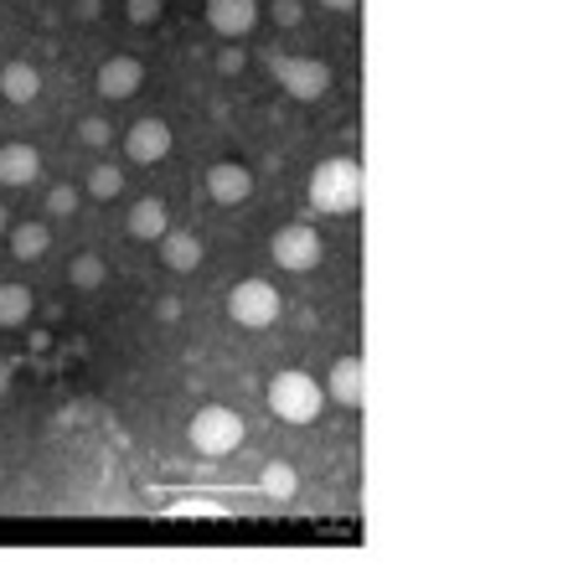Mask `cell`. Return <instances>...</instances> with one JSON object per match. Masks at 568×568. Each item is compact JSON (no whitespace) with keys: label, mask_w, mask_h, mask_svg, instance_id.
Returning <instances> with one entry per match:
<instances>
[{"label":"cell","mask_w":568,"mask_h":568,"mask_svg":"<svg viewBox=\"0 0 568 568\" xmlns=\"http://www.w3.org/2000/svg\"><path fill=\"white\" fill-rule=\"evenodd\" d=\"M311 207L326 212V217H346V212H362V202H367V171H362V161H352V155H331V161H321L311 171Z\"/></svg>","instance_id":"cell-1"},{"label":"cell","mask_w":568,"mask_h":568,"mask_svg":"<svg viewBox=\"0 0 568 568\" xmlns=\"http://www.w3.org/2000/svg\"><path fill=\"white\" fill-rule=\"evenodd\" d=\"M326 383H315L311 373H300V367H290V373H274L270 383V414L284 424H315L321 419V408H326Z\"/></svg>","instance_id":"cell-2"},{"label":"cell","mask_w":568,"mask_h":568,"mask_svg":"<svg viewBox=\"0 0 568 568\" xmlns=\"http://www.w3.org/2000/svg\"><path fill=\"white\" fill-rule=\"evenodd\" d=\"M243 414L227 404H202L192 414V424H186V439H192L196 455H207V460H223V455H233V449L243 445Z\"/></svg>","instance_id":"cell-3"},{"label":"cell","mask_w":568,"mask_h":568,"mask_svg":"<svg viewBox=\"0 0 568 568\" xmlns=\"http://www.w3.org/2000/svg\"><path fill=\"white\" fill-rule=\"evenodd\" d=\"M264 68H270L274 83H280L295 104H315V99H326V93H331V62H321V58L270 52V58H264Z\"/></svg>","instance_id":"cell-4"},{"label":"cell","mask_w":568,"mask_h":568,"mask_svg":"<svg viewBox=\"0 0 568 568\" xmlns=\"http://www.w3.org/2000/svg\"><path fill=\"white\" fill-rule=\"evenodd\" d=\"M284 311V295L270 280H239L227 290V321L243 331H270Z\"/></svg>","instance_id":"cell-5"},{"label":"cell","mask_w":568,"mask_h":568,"mask_svg":"<svg viewBox=\"0 0 568 568\" xmlns=\"http://www.w3.org/2000/svg\"><path fill=\"white\" fill-rule=\"evenodd\" d=\"M270 258L284 274H311L315 264L326 258V243H321V233H315L311 223H290L270 239Z\"/></svg>","instance_id":"cell-6"},{"label":"cell","mask_w":568,"mask_h":568,"mask_svg":"<svg viewBox=\"0 0 568 568\" xmlns=\"http://www.w3.org/2000/svg\"><path fill=\"white\" fill-rule=\"evenodd\" d=\"M93 89H99V99H114V104L135 99V93L145 89V62L130 58V52H114L109 62H99V73H93Z\"/></svg>","instance_id":"cell-7"},{"label":"cell","mask_w":568,"mask_h":568,"mask_svg":"<svg viewBox=\"0 0 568 568\" xmlns=\"http://www.w3.org/2000/svg\"><path fill=\"white\" fill-rule=\"evenodd\" d=\"M171 145H176V135H171L165 120H135L124 130V155L135 165H161L171 155Z\"/></svg>","instance_id":"cell-8"},{"label":"cell","mask_w":568,"mask_h":568,"mask_svg":"<svg viewBox=\"0 0 568 568\" xmlns=\"http://www.w3.org/2000/svg\"><path fill=\"white\" fill-rule=\"evenodd\" d=\"M202 11H207V27L223 42H243L258 27V0H207Z\"/></svg>","instance_id":"cell-9"},{"label":"cell","mask_w":568,"mask_h":568,"mask_svg":"<svg viewBox=\"0 0 568 568\" xmlns=\"http://www.w3.org/2000/svg\"><path fill=\"white\" fill-rule=\"evenodd\" d=\"M207 196L217 207H243V202L254 196V171L243 161H217L207 171Z\"/></svg>","instance_id":"cell-10"},{"label":"cell","mask_w":568,"mask_h":568,"mask_svg":"<svg viewBox=\"0 0 568 568\" xmlns=\"http://www.w3.org/2000/svg\"><path fill=\"white\" fill-rule=\"evenodd\" d=\"M326 393H331V404L362 408L367 404V362L362 357H336L331 362V373H326Z\"/></svg>","instance_id":"cell-11"},{"label":"cell","mask_w":568,"mask_h":568,"mask_svg":"<svg viewBox=\"0 0 568 568\" xmlns=\"http://www.w3.org/2000/svg\"><path fill=\"white\" fill-rule=\"evenodd\" d=\"M37 176H42V155H37V145H27V140L0 145V186H31Z\"/></svg>","instance_id":"cell-12"},{"label":"cell","mask_w":568,"mask_h":568,"mask_svg":"<svg viewBox=\"0 0 568 568\" xmlns=\"http://www.w3.org/2000/svg\"><path fill=\"white\" fill-rule=\"evenodd\" d=\"M202 258H207V248H202V239H196V233L171 227V233L161 239V264L171 274H196V270H202Z\"/></svg>","instance_id":"cell-13"},{"label":"cell","mask_w":568,"mask_h":568,"mask_svg":"<svg viewBox=\"0 0 568 568\" xmlns=\"http://www.w3.org/2000/svg\"><path fill=\"white\" fill-rule=\"evenodd\" d=\"M37 93H42V73H37L27 58H16L0 68V99H6V104H16V109L37 104Z\"/></svg>","instance_id":"cell-14"},{"label":"cell","mask_w":568,"mask_h":568,"mask_svg":"<svg viewBox=\"0 0 568 568\" xmlns=\"http://www.w3.org/2000/svg\"><path fill=\"white\" fill-rule=\"evenodd\" d=\"M130 239H140V243H161L165 233H171V212H165V202L161 196H140L135 207H130Z\"/></svg>","instance_id":"cell-15"},{"label":"cell","mask_w":568,"mask_h":568,"mask_svg":"<svg viewBox=\"0 0 568 568\" xmlns=\"http://www.w3.org/2000/svg\"><path fill=\"white\" fill-rule=\"evenodd\" d=\"M11 258H21V264H37V258L52 248V227L47 223H11Z\"/></svg>","instance_id":"cell-16"},{"label":"cell","mask_w":568,"mask_h":568,"mask_svg":"<svg viewBox=\"0 0 568 568\" xmlns=\"http://www.w3.org/2000/svg\"><path fill=\"white\" fill-rule=\"evenodd\" d=\"M258 491L270 496V501H295V491H300L295 465H290V460H270L264 470H258Z\"/></svg>","instance_id":"cell-17"},{"label":"cell","mask_w":568,"mask_h":568,"mask_svg":"<svg viewBox=\"0 0 568 568\" xmlns=\"http://www.w3.org/2000/svg\"><path fill=\"white\" fill-rule=\"evenodd\" d=\"M37 311V295L27 284H0V326H27Z\"/></svg>","instance_id":"cell-18"},{"label":"cell","mask_w":568,"mask_h":568,"mask_svg":"<svg viewBox=\"0 0 568 568\" xmlns=\"http://www.w3.org/2000/svg\"><path fill=\"white\" fill-rule=\"evenodd\" d=\"M104 280H109V258H99V254H78L68 264V284L73 290H104Z\"/></svg>","instance_id":"cell-19"},{"label":"cell","mask_w":568,"mask_h":568,"mask_svg":"<svg viewBox=\"0 0 568 568\" xmlns=\"http://www.w3.org/2000/svg\"><path fill=\"white\" fill-rule=\"evenodd\" d=\"M120 192H124V171H120V165H93V171H89V196L114 202Z\"/></svg>","instance_id":"cell-20"},{"label":"cell","mask_w":568,"mask_h":568,"mask_svg":"<svg viewBox=\"0 0 568 568\" xmlns=\"http://www.w3.org/2000/svg\"><path fill=\"white\" fill-rule=\"evenodd\" d=\"M73 212H78L73 186H52V192H47V217H73Z\"/></svg>","instance_id":"cell-21"},{"label":"cell","mask_w":568,"mask_h":568,"mask_svg":"<svg viewBox=\"0 0 568 568\" xmlns=\"http://www.w3.org/2000/svg\"><path fill=\"white\" fill-rule=\"evenodd\" d=\"M124 16H130V27H155L161 21V0H124Z\"/></svg>","instance_id":"cell-22"},{"label":"cell","mask_w":568,"mask_h":568,"mask_svg":"<svg viewBox=\"0 0 568 568\" xmlns=\"http://www.w3.org/2000/svg\"><path fill=\"white\" fill-rule=\"evenodd\" d=\"M270 16H274V27L295 31L300 21H305V6H300V0H274V6H270Z\"/></svg>","instance_id":"cell-23"},{"label":"cell","mask_w":568,"mask_h":568,"mask_svg":"<svg viewBox=\"0 0 568 568\" xmlns=\"http://www.w3.org/2000/svg\"><path fill=\"white\" fill-rule=\"evenodd\" d=\"M109 135H114V130H109L104 120H83V124H78V140H83L89 150H109Z\"/></svg>","instance_id":"cell-24"},{"label":"cell","mask_w":568,"mask_h":568,"mask_svg":"<svg viewBox=\"0 0 568 568\" xmlns=\"http://www.w3.org/2000/svg\"><path fill=\"white\" fill-rule=\"evenodd\" d=\"M243 62H248V58H243L239 47L227 42L223 52H217V73H223V78H239V73H243Z\"/></svg>","instance_id":"cell-25"},{"label":"cell","mask_w":568,"mask_h":568,"mask_svg":"<svg viewBox=\"0 0 568 568\" xmlns=\"http://www.w3.org/2000/svg\"><path fill=\"white\" fill-rule=\"evenodd\" d=\"M155 315H161L165 326H171V321H181V300H176V295H165L161 305H155Z\"/></svg>","instance_id":"cell-26"},{"label":"cell","mask_w":568,"mask_h":568,"mask_svg":"<svg viewBox=\"0 0 568 568\" xmlns=\"http://www.w3.org/2000/svg\"><path fill=\"white\" fill-rule=\"evenodd\" d=\"M73 16H78V21H99V0H78Z\"/></svg>","instance_id":"cell-27"},{"label":"cell","mask_w":568,"mask_h":568,"mask_svg":"<svg viewBox=\"0 0 568 568\" xmlns=\"http://www.w3.org/2000/svg\"><path fill=\"white\" fill-rule=\"evenodd\" d=\"M315 6H321V11H357V6H362V0H315Z\"/></svg>","instance_id":"cell-28"},{"label":"cell","mask_w":568,"mask_h":568,"mask_svg":"<svg viewBox=\"0 0 568 568\" xmlns=\"http://www.w3.org/2000/svg\"><path fill=\"white\" fill-rule=\"evenodd\" d=\"M6 383H11V362H0V393H6Z\"/></svg>","instance_id":"cell-29"},{"label":"cell","mask_w":568,"mask_h":568,"mask_svg":"<svg viewBox=\"0 0 568 568\" xmlns=\"http://www.w3.org/2000/svg\"><path fill=\"white\" fill-rule=\"evenodd\" d=\"M0 233H11V212L0 207Z\"/></svg>","instance_id":"cell-30"}]
</instances>
